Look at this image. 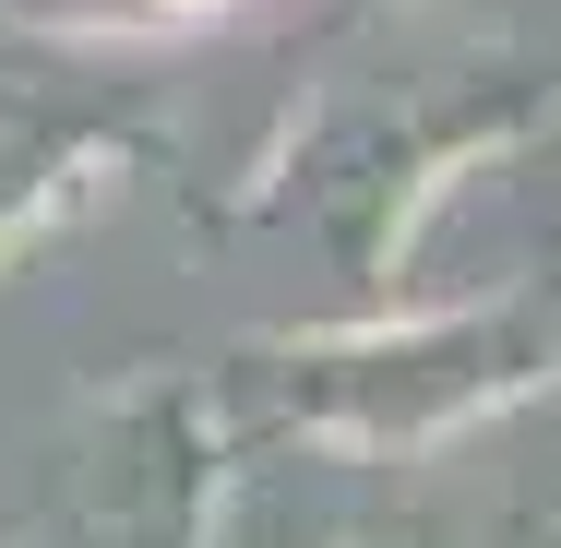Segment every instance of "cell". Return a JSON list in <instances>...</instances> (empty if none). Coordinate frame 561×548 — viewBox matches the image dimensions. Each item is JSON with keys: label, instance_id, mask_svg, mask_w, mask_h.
Here are the masks:
<instances>
[{"label": "cell", "instance_id": "6da1fadb", "mask_svg": "<svg viewBox=\"0 0 561 548\" xmlns=\"http://www.w3.org/2000/svg\"><path fill=\"white\" fill-rule=\"evenodd\" d=\"M538 370V323L526 311H478V323H419L382 346H311V358H251L239 394L275 418H323V430L394 441V430H454L490 394H514Z\"/></svg>", "mask_w": 561, "mask_h": 548}, {"label": "cell", "instance_id": "7a4b0ae2", "mask_svg": "<svg viewBox=\"0 0 561 548\" xmlns=\"http://www.w3.org/2000/svg\"><path fill=\"white\" fill-rule=\"evenodd\" d=\"M431 548H561V453H514L478 501L431 513Z\"/></svg>", "mask_w": 561, "mask_h": 548}]
</instances>
